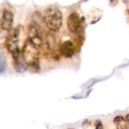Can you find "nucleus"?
<instances>
[{
	"label": "nucleus",
	"mask_w": 129,
	"mask_h": 129,
	"mask_svg": "<svg viewBox=\"0 0 129 129\" xmlns=\"http://www.w3.org/2000/svg\"><path fill=\"white\" fill-rule=\"evenodd\" d=\"M44 22L47 28L52 33H57L63 23V14L55 5H49L44 11Z\"/></svg>",
	"instance_id": "obj_2"
},
{
	"label": "nucleus",
	"mask_w": 129,
	"mask_h": 129,
	"mask_svg": "<svg viewBox=\"0 0 129 129\" xmlns=\"http://www.w3.org/2000/svg\"><path fill=\"white\" fill-rule=\"evenodd\" d=\"M27 36L37 48H40L43 44V35L40 25L36 21H31L27 26Z\"/></svg>",
	"instance_id": "obj_4"
},
{
	"label": "nucleus",
	"mask_w": 129,
	"mask_h": 129,
	"mask_svg": "<svg viewBox=\"0 0 129 129\" xmlns=\"http://www.w3.org/2000/svg\"><path fill=\"white\" fill-rule=\"evenodd\" d=\"M14 14L11 10L4 8L2 11L0 26L3 31H9L13 25Z\"/></svg>",
	"instance_id": "obj_6"
},
{
	"label": "nucleus",
	"mask_w": 129,
	"mask_h": 129,
	"mask_svg": "<svg viewBox=\"0 0 129 129\" xmlns=\"http://www.w3.org/2000/svg\"><path fill=\"white\" fill-rule=\"evenodd\" d=\"M76 51L74 42L71 40H67L60 44V53L65 57H73Z\"/></svg>",
	"instance_id": "obj_7"
},
{
	"label": "nucleus",
	"mask_w": 129,
	"mask_h": 129,
	"mask_svg": "<svg viewBox=\"0 0 129 129\" xmlns=\"http://www.w3.org/2000/svg\"><path fill=\"white\" fill-rule=\"evenodd\" d=\"M57 48H60V47H57L55 37L52 34H49L48 36H47L45 42V51H47L48 54H49L50 55L54 56L53 54L54 53V54L57 55L56 51Z\"/></svg>",
	"instance_id": "obj_8"
},
{
	"label": "nucleus",
	"mask_w": 129,
	"mask_h": 129,
	"mask_svg": "<svg viewBox=\"0 0 129 129\" xmlns=\"http://www.w3.org/2000/svg\"><path fill=\"white\" fill-rule=\"evenodd\" d=\"M21 57L27 68L38 72L39 70V48L30 40L26 39L22 49Z\"/></svg>",
	"instance_id": "obj_1"
},
{
	"label": "nucleus",
	"mask_w": 129,
	"mask_h": 129,
	"mask_svg": "<svg viewBox=\"0 0 129 129\" xmlns=\"http://www.w3.org/2000/svg\"><path fill=\"white\" fill-rule=\"evenodd\" d=\"M113 123L117 129H129V124L125 118L122 116H118L114 118Z\"/></svg>",
	"instance_id": "obj_9"
},
{
	"label": "nucleus",
	"mask_w": 129,
	"mask_h": 129,
	"mask_svg": "<svg viewBox=\"0 0 129 129\" xmlns=\"http://www.w3.org/2000/svg\"><path fill=\"white\" fill-rule=\"evenodd\" d=\"M20 26H17L8 35L5 40L6 49L13 57L14 61L17 60L21 57V50L20 48Z\"/></svg>",
	"instance_id": "obj_3"
},
{
	"label": "nucleus",
	"mask_w": 129,
	"mask_h": 129,
	"mask_svg": "<svg viewBox=\"0 0 129 129\" xmlns=\"http://www.w3.org/2000/svg\"><path fill=\"white\" fill-rule=\"evenodd\" d=\"M68 29L70 33L73 34H80L83 33L84 29V22L83 19L80 17V15L76 12H72L67 17V21Z\"/></svg>",
	"instance_id": "obj_5"
},
{
	"label": "nucleus",
	"mask_w": 129,
	"mask_h": 129,
	"mask_svg": "<svg viewBox=\"0 0 129 129\" xmlns=\"http://www.w3.org/2000/svg\"><path fill=\"white\" fill-rule=\"evenodd\" d=\"M125 119H126V120L128 121V124H129V113L126 115V116H125Z\"/></svg>",
	"instance_id": "obj_11"
},
{
	"label": "nucleus",
	"mask_w": 129,
	"mask_h": 129,
	"mask_svg": "<svg viewBox=\"0 0 129 129\" xmlns=\"http://www.w3.org/2000/svg\"><path fill=\"white\" fill-rule=\"evenodd\" d=\"M95 129H104V125L100 120H98L95 123Z\"/></svg>",
	"instance_id": "obj_10"
}]
</instances>
